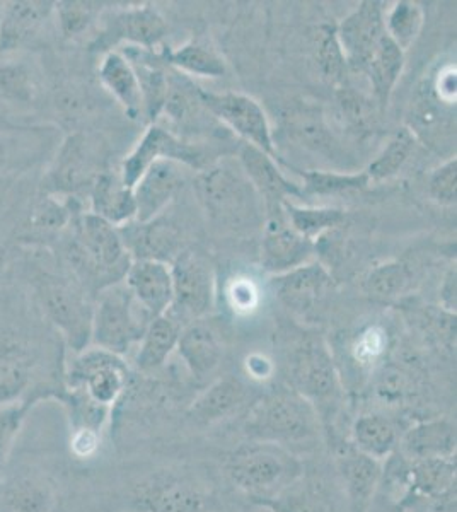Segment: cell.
<instances>
[{
	"label": "cell",
	"mask_w": 457,
	"mask_h": 512,
	"mask_svg": "<svg viewBox=\"0 0 457 512\" xmlns=\"http://www.w3.org/2000/svg\"><path fill=\"white\" fill-rule=\"evenodd\" d=\"M64 350L47 349L43 344L16 333L0 337V407L29 396L57 402L64 390Z\"/></svg>",
	"instance_id": "6da1fadb"
},
{
	"label": "cell",
	"mask_w": 457,
	"mask_h": 512,
	"mask_svg": "<svg viewBox=\"0 0 457 512\" xmlns=\"http://www.w3.org/2000/svg\"><path fill=\"white\" fill-rule=\"evenodd\" d=\"M29 286L41 316L55 328L62 344L79 354L91 347L94 297L65 272L29 262Z\"/></svg>",
	"instance_id": "7a4b0ae2"
},
{
	"label": "cell",
	"mask_w": 457,
	"mask_h": 512,
	"mask_svg": "<svg viewBox=\"0 0 457 512\" xmlns=\"http://www.w3.org/2000/svg\"><path fill=\"white\" fill-rule=\"evenodd\" d=\"M244 429L249 441L278 444L289 451L304 444L313 446L324 432L316 408L290 386L256 400L249 407Z\"/></svg>",
	"instance_id": "3957f363"
},
{
	"label": "cell",
	"mask_w": 457,
	"mask_h": 512,
	"mask_svg": "<svg viewBox=\"0 0 457 512\" xmlns=\"http://www.w3.org/2000/svg\"><path fill=\"white\" fill-rule=\"evenodd\" d=\"M226 470L232 483L260 506L304 475V465L296 453L263 441H249L234 449Z\"/></svg>",
	"instance_id": "277c9868"
},
{
	"label": "cell",
	"mask_w": 457,
	"mask_h": 512,
	"mask_svg": "<svg viewBox=\"0 0 457 512\" xmlns=\"http://www.w3.org/2000/svg\"><path fill=\"white\" fill-rule=\"evenodd\" d=\"M289 386L316 408L324 432H330L342 408L343 384L321 338H302L290 352Z\"/></svg>",
	"instance_id": "5b68a950"
},
{
	"label": "cell",
	"mask_w": 457,
	"mask_h": 512,
	"mask_svg": "<svg viewBox=\"0 0 457 512\" xmlns=\"http://www.w3.org/2000/svg\"><path fill=\"white\" fill-rule=\"evenodd\" d=\"M381 487L398 509L418 502H449L456 495V458L449 460H410L400 451L388 458L382 468Z\"/></svg>",
	"instance_id": "8992f818"
},
{
	"label": "cell",
	"mask_w": 457,
	"mask_h": 512,
	"mask_svg": "<svg viewBox=\"0 0 457 512\" xmlns=\"http://www.w3.org/2000/svg\"><path fill=\"white\" fill-rule=\"evenodd\" d=\"M130 367L122 355L87 347L65 362L64 388L115 414L130 390Z\"/></svg>",
	"instance_id": "52a82bcc"
},
{
	"label": "cell",
	"mask_w": 457,
	"mask_h": 512,
	"mask_svg": "<svg viewBox=\"0 0 457 512\" xmlns=\"http://www.w3.org/2000/svg\"><path fill=\"white\" fill-rule=\"evenodd\" d=\"M135 303L127 286L115 284L99 292L94 299L91 344L122 357L135 344H140L149 323L137 318Z\"/></svg>",
	"instance_id": "ba28073f"
},
{
	"label": "cell",
	"mask_w": 457,
	"mask_h": 512,
	"mask_svg": "<svg viewBox=\"0 0 457 512\" xmlns=\"http://www.w3.org/2000/svg\"><path fill=\"white\" fill-rule=\"evenodd\" d=\"M173 304L166 315L181 326L203 320L215 303V275L209 258L200 251L183 250L171 263Z\"/></svg>",
	"instance_id": "9c48e42d"
},
{
	"label": "cell",
	"mask_w": 457,
	"mask_h": 512,
	"mask_svg": "<svg viewBox=\"0 0 457 512\" xmlns=\"http://www.w3.org/2000/svg\"><path fill=\"white\" fill-rule=\"evenodd\" d=\"M198 96L203 108L212 117L231 128L246 144L258 147L268 156L277 159V149L273 140L272 127L268 122L267 113L263 111L255 99L241 93H210L198 88Z\"/></svg>",
	"instance_id": "30bf717a"
},
{
	"label": "cell",
	"mask_w": 457,
	"mask_h": 512,
	"mask_svg": "<svg viewBox=\"0 0 457 512\" xmlns=\"http://www.w3.org/2000/svg\"><path fill=\"white\" fill-rule=\"evenodd\" d=\"M168 35V24L156 7H127L122 11L111 12L105 19L103 30L91 43V50L96 53L113 52L118 45L142 48L154 52Z\"/></svg>",
	"instance_id": "8fae6325"
},
{
	"label": "cell",
	"mask_w": 457,
	"mask_h": 512,
	"mask_svg": "<svg viewBox=\"0 0 457 512\" xmlns=\"http://www.w3.org/2000/svg\"><path fill=\"white\" fill-rule=\"evenodd\" d=\"M161 159H169L191 169H202L205 166V154L200 147L193 146L161 125L152 123L145 130L139 144L123 159L118 175L125 187L134 188L149 166Z\"/></svg>",
	"instance_id": "7c38bea8"
},
{
	"label": "cell",
	"mask_w": 457,
	"mask_h": 512,
	"mask_svg": "<svg viewBox=\"0 0 457 512\" xmlns=\"http://www.w3.org/2000/svg\"><path fill=\"white\" fill-rule=\"evenodd\" d=\"M99 171L94 168L93 152L82 134H69L58 144L57 154L41 181V195L74 197L89 193Z\"/></svg>",
	"instance_id": "4fadbf2b"
},
{
	"label": "cell",
	"mask_w": 457,
	"mask_h": 512,
	"mask_svg": "<svg viewBox=\"0 0 457 512\" xmlns=\"http://www.w3.org/2000/svg\"><path fill=\"white\" fill-rule=\"evenodd\" d=\"M195 187L205 210L220 222L236 224L253 205L249 192L255 188L248 178L243 180L241 173H234V169L226 166L203 169Z\"/></svg>",
	"instance_id": "5bb4252c"
},
{
	"label": "cell",
	"mask_w": 457,
	"mask_h": 512,
	"mask_svg": "<svg viewBox=\"0 0 457 512\" xmlns=\"http://www.w3.org/2000/svg\"><path fill=\"white\" fill-rule=\"evenodd\" d=\"M456 106L435 96L430 82L417 89L406 113V127L417 142L444 152L456 146Z\"/></svg>",
	"instance_id": "9a60e30c"
},
{
	"label": "cell",
	"mask_w": 457,
	"mask_h": 512,
	"mask_svg": "<svg viewBox=\"0 0 457 512\" xmlns=\"http://www.w3.org/2000/svg\"><path fill=\"white\" fill-rule=\"evenodd\" d=\"M348 69L364 72L379 41L386 36L382 2L365 0L335 28Z\"/></svg>",
	"instance_id": "2e32d148"
},
{
	"label": "cell",
	"mask_w": 457,
	"mask_h": 512,
	"mask_svg": "<svg viewBox=\"0 0 457 512\" xmlns=\"http://www.w3.org/2000/svg\"><path fill=\"white\" fill-rule=\"evenodd\" d=\"M335 463L342 480L348 511H369L381 485L384 468L382 461L367 456L347 441L336 443Z\"/></svg>",
	"instance_id": "e0dca14e"
},
{
	"label": "cell",
	"mask_w": 457,
	"mask_h": 512,
	"mask_svg": "<svg viewBox=\"0 0 457 512\" xmlns=\"http://www.w3.org/2000/svg\"><path fill=\"white\" fill-rule=\"evenodd\" d=\"M270 219L265 227V236L261 243V263L263 268L280 275L309 263L313 256L314 243L302 238L285 221L284 210H268Z\"/></svg>",
	"instance_id": "ac0fdd59"
},
{
	"label": "cell",
	"mask_w": 457,
	"mask_h": 512,
	"mask_svg": "<svg viewBox=\"0 0 457 512\" xmlns=\"http://www.w3.org/2000/svg\"><path fill=\"white\" fill-rule=\"evenodd\" d=\"M55 14V2L11 0L0 14V57L29 47Z\"/></svg>",
	"instance_id": "d6986e66"
},
{
	"label": "cell",
	"mask_w": 457,
	"mask_h": 512,
	"mask_svg": "<svg viewBox=\"0 0 457 512\" xmlns=\"http://www.w3.org/2000/svg\"><path fill=\"white\" fill-rule=\"evenodd\" d=\"M137 512H205L207 499L197 483L176 475H159L134 497Z\"/></svg>",
	"instance_id": "ffe728a7"
},
{
	"label": "cell",
	"mask_w": 457,
	"mask_h": 512,
	"mask_svg": "<svg viewBox=\"0 0 457 512\" xmlns=\"http://www.w3.org/2000/svg\"><path fill=\"white\" fill-rule=\"evenodd\" d=\"M239 164L251 187L260 195L268 210L280 209L289 198L302 197L301 187L287 180L267 152L243 142L238 151Z\"/></svg>",
	"instance_id": "44dd1931"
},
{
	"label": "cell",
	"mask_w": 457,
	"mask_h": 512,
	"mask_svg": "<svg viewBox=\"0 0 457 512\" xmlns=\"http://www.w3.org/2000/svg\"><path fill=\"white\" fill-rule=\"evenodd\" d=\"M116 229L132 262L156 260L173 263L174 258L183 251L180 233L171 224L159 219L149 222L130 221Z\"/></svg>",
	"instance_id": "7402d4cb"
},
{
	"label": "cell",
	"mask_w": 457,
	"mask_h": 512,
	"mask_svg": "<svg viewBox=\"0 0 457 512\" xmlns=\"http://www.w3.org/2000/svg\"><path fill=\"white\" fill-rule=\"evenodd\" d=\"M123 280L149 320L168 313L174 297L173 275L168 263L137 260L132 262Z\"/></svg>",
	"instance_id": "603a6c76"
},
{
	"label": "cell",
	"mask_w": 457,
	"mask_h": 512,
	"mask_svg": "<svg viewBox=\"0 0 457 512\" xmlns=\"http://www.w3.org/2000/svg\"><path fill=\"white\" fill-rule=\"evenodd\" d=\"M183 181L185 173L180 163L161 159L151 164L134 187L137 204V216L134 221L149 222L157 219L178 193Z\"/></svg>",
	"instance_id": "cb8c5ba5"
},
{
	"label": "cell",
	"mask_w": 457,
	"mask_h": 512,
	"mask_svg": "<svg viewBox=\"0 0 457 512\" xmlns=\"http://www.w3.org/2000/svg\"><path fill=\"white\" fill-rule=\"evenodd\" d=\"M331 286L328 270L321 263H304L301 267L272 279L273 294L285 308L306 313L318 303Z\"/></svg>",
	"instance_id": "d4e9b609"
},
{
	"label": "cell",
	"mask_w": 457,
	"mask_h": 512,
	"mask_svg": "<svg viewBox=\"0 0 457 512\" xmlns=\"http://www.w3.org/2000/svg\"><path fill=\"white\" fill-rule=\"evenodd\" d=\"M398 451L410 460L456 458V425L440 417L420 420L401 434Z\"/></svg>",
	"instance_id": "484cf974"
},
{
	"label": "cell",
	"mask_w": 457,
	"mask_h": 512,
	"mask_svg": "<svg viewBox=\"0 0 457 512\" xmlns=\"http://www.w3.org/2000/svg\"><path fill=\"white\" fill-rule=\"evenodd\" d=\"M57 489L45 475L18 473L0 478V512H53Z\"/></svg>",
	"instance_id": "4316f807"
},
{
	"label": "cell",
	"mask_w": 457,
	"mask_h": 512,
	"mask_svg": "<svg viewBox=\"0 0 457 512\" xmlns=\"http://www.w3.org/2000/svg\"><path fill=\"white\" fill-rule=\"evenodd\" d=\"M176 350L191 378L197 379L198 383L212 376L222 361L219 335L203 320L183 326Z\"/></svg>",
	"instance_id": "83f0119b"
},
{
	"label": "cell",
	"mask_w": 457,
	"mask_h": 512,
	"mask_svg": "<svg viewBox=\"0 0 457 512\" xmlns=\"http://www.w3.org/2000/svg\"><path fill=\"white\" fill-rule=\"evenodd\" d=\"M246 403L248 390L239 379H217L191 403L188 419L198 425H214L241 412Z\"/></svg>",
	"instance_id": "f1b7e54d"
},
{
	"label": "cell",
	"mask_w": 457,
	"mask_h": 512,
	"mask_svg": "<svg viewBox=\"0 0 457 512\" xmlns=\"http://www.w3.org/2000/svg\"><path fill=\"white\" fill-rule=\"evenodd\" d=\"M91 214L120 227L137 216L134 188L125 187L120 175L101 171L89 190Z\"/></svg>",
	"instance_id": "f546056e"
},
{
	"label": "cell",
	"mask_w": 457,
	"mask_h": 512,
	"mask_svg": "<svg viewBox=\"0 0 457 512\" xmlns=\"http://www.w3.org/2000/svg\"><path fill=\"white\" fill-rule=\"evenodd\" d=\"M127 57L135 70V76L139 81L142 106L147 120L156 123L161 117L169 93V76L161 62H157L154 52H147L142 48L127 47V52H122Z\"/></svg>",
	"instance_id": "4dcf8cb0"
},
{
	"label": "cell",
	"mask_w": 457,
	"mask_h": 512,
	"mask_svg": "<svg viewBox=\"0 0 457 512\" xmlns=\"http://www.w3.org/2000/svg\"><path fill=\"white\" fill-rule=\"evenodd\" d=\"M400 437L396 420L379 412L359 415L350 429V443L379 461L388 460L398 451Z\"/></svg>",
	"instance_id": "1f68e13d"
},
{
	"label": "cell",
	"mask_w": 457,
	"mask_h": 512,
	"mask_svg": "<svg viewBox=\"0 0 457 512\" xmlns=\"http://www.w3.org/2000/svg\"><path fill=\"white\" fill-rule=\"evenodd\" d=\"M284 127L290 139L307 151L321 154L324 158L335 156L338 146L319 108L292 106L284 113Z\"/></svg>",
	"instance_id": "d6a6232c"
},
{
	"label": "cell",
	"mask_w": 457,
	"mask_h": 512,
	"mask_svg": "<svg viewBox=\"0 0 457 512\" xmlns=\"http://www.w3.org/2000/svg\"><path fill=\"white\" fill-rule=\"evenodd\" d=\"M98 74L101 84L123 106L127 117L135 120L144 113L139 81L135 76L134 67L122 52L113 50V52L105 53V57L99 65Z\"/></svg>",
	"instance_id": "836d02e7"
},
{
	"label": "cell",
	"mask_w": 457,
	"mask_h": 512,
	"mask_svg": "<svg viewBox=\"0 0 457 512\" xmlns=\"http://www.w3.org/2000/svg\"><path fill=\"white\" fill-rule=\"evenodd\" d=\"M403 69H405V52L386 33L364 69L371 81L374 101L379 106V110L384 111L388 108L389 99L393 96Z\"/></svg>",
	"instance_id": "e575fe53"
},
{
	"label": "cell",
	"mask_w": 457,
	"mask_h": 512,
	"mask_svg": "<svg viewBox=\"0 0 457 512\" xmlns=\"http://www.w3.org/2000/svg\"><path fill=\"white\" fill-rule=\"evenodd\" d=\"M183 326L174 321L171 316L162 315L152 318L145 328L144 337L140 340L139 354H137V367L142 373H152L164 366L169 355L173 354L180 340Z\"/></svg>",
	"instance_id": "d590c367"
},
{
	"label": "cell",
	"mask_w": 457,
	"mask_h": 512,
	"mask_svg": "<svg viewBox=\"0 0 457 512\" xmlns=\"http://www.w3.org/2000/svg\"><path fill=\"white\" fill-rule=\"evenodd\" d=\"M164 62L190 76L209 79L226 76V60L205 40H191L173 52L164 53Z\"/></svg>",
	"instance_id": "8d00e7d4"
},
{
	"label": "cell",
	"mask_w": 457,
	"mask_h": 512,
	"mask_svg": "<svg viewBox=\"0 0 457 512\" xmlns=\"http://www.w3.org/2000/svg\"><path fill=\"white\" fill-rule=\"evenodd\" d=\"M273 512H335L330 494L318 480L302 475L272 501L261 504Z\"/></svg>",
	"instance_id": "74e56055"
},
{
	"label": "cell",
	"mask_w": 457,
	"mask_h": 512,
	"mask_svg": "<svg viewBox=\"0 0 457 512\" xmlns=\"http://www.w3.org/2000/svg\"><path fill=\"white\" fill-rule=\"evenodd\" d=\"M40 79L24 60L0 59V99L9 105H33L40 96Z\"/></svg>",
	"instance_id": "f35d334b"
},
{
	"label": "cell",
	"mask_w": 457,
	"mask_h": 512,
	"mask_svg": "<svg viewBox=\"0 0 457 512\" xmlns=\"http://www.w3.org/2000/svg\"><path fill=\"white\" fill-rule=\"evenodd\" d=\"M302 178V197H336L345 193L362 192L371 185L365 171L362 173H333L319 169H296Z\"/></svg>",
	"instance_id": "ab89813d"
},
{
	"label": "cell",
	"mask_w": 457,
	"mask_h": 512,
	"mask_svg": "<svg viewBox=\"0 0 457 512\" xmlns=\"http://www.w3.org/2000/svg\"><path fill=\"white\" fill-rule=\"evenodd\" d=\"M45 402L47 400L41 396H29L19 402L0 407V478L6 477L7 466L29 415L35 412L38 405Z\"/></svg>",
	"instance_id": "60d3db41"
},
{
	"label": "cell",
	"mask_w": 457,
	"mask_h": 512,
	"mask_svg": "<svg viewBox=\"0 0 457 512\" xmlns=\"http://www.w3.org/2000/svg\"><path fill=\"white\" fill-rule=\"evenodd\" d=\"M285 221L302 238L314 241L345 221L343 210L333 207H299L290 200L282 204Z\"/></svg>",
	"instance_id": "b9f144b4"
},
{
	"label": "cell",
	"mask_w": 457,
	"mask_h": 512,
	"mask_svg": "<svg viewBox=\"0 0 457 512\" xmlns=\"http://www.w3.org/2000/svg\"><path fill=\"white\" fill-rule=\"evenodd\" d=\"M417 140L411 135L408 128H401L389 139L377 158L365 169L371 181H384L398 175L406 161L410 159Z\"/></svg>",
	"instance_id": "7bdbcfd3"
},
{
	"label": "cell",
	"mask_w": 457,
	"mask_h": 512,
	"mask_svg": "<svg viewBox=\"0 0 457 512\" xmlns=\"http://www.w3.org/2000/svg\"><path fill=\"white\" fill-rule=\"evenodd\" d=\"M423 19L425 14L420 4L410 0H400L389 11L388 18H384L386 33L405 52L420 35Z\"/></svg>",
	"instance_id": "ee69618b"
},
{
	"label": "cell",
	"mask_w": 457,
	"mask_h": 512,
	"mask_svg": "<svg viewBox=\"0 0 457 512\" xmlns=\"http://www.w3.org/2000/svg\"><path fill=\"white\" fill-rule=\"evenodd\" d=\"M101 2H81V0H62L55 2L58 31L64 40H74L84 35L94 21L103 12Z\"/></svg>",
	"instance_id": "f6af8a7d"
},
{
	"label": "cell",
	"mask_w": 457,
	"mask_h": 512,
	"mask_svg": "<svg viewBox=\"0 0 457 512\" xmlns=\"http://www.w3.org/2000/svg\"><path fill=\"white\" fill-rule=\"evenodd\" d=\"M408 282H410V272L406 265L400 262L382 263L367 275L364 289L367 296L374 301L386 303L403 294Z\"/></svg>",
	"instance_id": "bcb514c9"
},
{
	"label": "cell",
	"mask_w": 457,
	"mask_h": 512,
	"mask_svg": "<svg viewBox=\"0 0 457 512\" xmlns=\"http://www.w3.org/2000/svg\"><path fill=\"white\" fill-rule=\"evenodd\" d=\"M318 57L319 70L323 74L324 79L338 84L343 81V76L347 74L348 65L343 55L342 47L336 38L335 28L331 26H323L321 33L318 35Z\"/></svg>",
	"instance_id": "7dc6e473"
},
{
	"label": "cell",
	"mask_w": 457,
	"mask_h": 512,
	"mask_svg": "<svg viewBox=\"0 0 457 512\" xmlns=\"http://www.w3.org/2000/svg\"><path fill=\"white\" fill-rule=\"evenodd\" d=\"M388 337L381 326H369L357 335L352 344V359L362 369H374L384 359Z\"/></svg>",
	"instance_id": "c3c4849f"
},
{
	"label": "cell",
	"mask_w": 457,
	"mask_h": 512,
	"mask_svg": "<svg viewBox=\"0 0 457 512\" xmlns=\"http://www.w3.org/2000/svg\"><path fill=\"white\" fill-rule=\"evenodd\" d=\"M429 193L435 204L454 207L457 202V159L452 156L446 163L434 169L430 176Z\"/></svg>",
	"instance_id": "681fc988"
},
{
	"label": "cell",
	"mask_w": 457,
	"mask_h": 512,
	"mask_svg": "<svg viewBox=\"0 0 457 512\" xmlns=\"http://www.w3.org/2000/svg\"><path fill=\"white\" fill-rule=\"evenodd\" d=\"M338 105L342 108V115L348 125L365 130L374 123V106L371 99L364 98L362 94L355 93L352 88H340L336 93Z\"/></svg>",
	"instance_id": "f907efd6"
},
{
	"label": "cell",
	"mask_w": 457,
	"mask_h": 512,
	"mask_svg": "<svg viewBox=\"0 0 457 512\" xmlns=\"http://www.w3.org/2000/svg\"><path fill=\"white\" fill-rule=\"evenodd\" d=\"M432 84L435 96L446 105L456 106V67H446L440 70L439 77Z\"/></svg>",
	"instance_id": "816d5d0a"
},
{
	"label": "cell",
	"mask_w": 457,
	"mask_h": 512,
	"mask_svg": "<svg viewBox=\"0 0 457 512\" xmlns=\"http://www.w3.org/2000/svg\"><path fill=\"white\" fill-rule=\"evenodd\" d=\"M440 304L447 315L456 316L457 308V272L456 267L447 270L444 282L440 286Z\"/></svg>",
	"instance_id": "f5cc1de1"
},
{
	"label": "cell",
	"mask_w": 457,
	"mask_h": 512,
	"mask_svg": "<svg viewBox=\"0 0 457 512\" xmlns=\"http://www.w3.org/2000/svg\"><path fill=\"white\" fill-rule=\"evenodd\" d=\"M14 144H16V139L12 135L0 134V181L14 173V169H16Z\"/></svg>",
	"instance_id": "db71d44e"
},
{
	"label": "cell",
	"mask_w": 457,
	"mask_h": 512,
	"mask_svg": "<svg viewBox=\"0 0 457 512\" xmlns=\"http://www.w3.org/2000/svg\"><path fill=\"white\" fill-rule=\"evenodd\" d=\"M232 303L238 309L243 311H249V309L255 306L256 294L251 289V284H236L232 289Z\"/></svg>",
	"instance_id": "11a10c76"
},
{
	"label": "cell",
	"mask_w": 457,
	"mask_h": 512,
	"mask_svg": "<svg viewBox=\"0 0 457 512\" xmlns=\"http://www.w3.org/2000/svg\"><path fill=\"white\" fill-rule=\"evenodd\" d=\"M265 366H270V362L265 359H260L258 362L251 359V362H248L249 373L253 374V378H267L270 373L265 371Z\"/></svg>",
	"instance_id": "9f6ffc18"
},
{
	"label": "cell",
	"mask_w": 457,
	"mask_h": 512,
	"mask_svg": "<svg viewBox=\"0 0 457 512\" xmlns=\"http://www.w3.org/2000/svg\"><path fill=\"white\" fill-rule=\"evenodd\" d=\"M7 258H9V248H0V272L6 267Z\"/></svg>",
	"instance_id": "6f0895ef"
},
{
	"label": "cell",
	"mask_w": 457,
	"mask_h": 512,
	"mask_svg": "<svg viewBox=\"0 0 457 512\" xmlns=\"http://www.w3.org/2000/svg\"><path fill=\"white\" fill-rule=\"evenodd\" d=\"M261 512H273V511H270V509H268V507L261 506Z\"/></svg>",
	"instance_id": "680465c9"
},
{
	"label": "cell",
	"mask_w": 457,
	"mask_h": 512,
	"mask_svg": "<svg viewBox=\"0 0 457 512\" xmlns=\"http://www.w3.org/2000/svg\"><path fill=\"white\" fill-rule=\"evenodd\" d=\"M2 9H4V2H0V14H2Z\"/></svg>",
	"instance_id": "91938a15"
}]
</instances>
